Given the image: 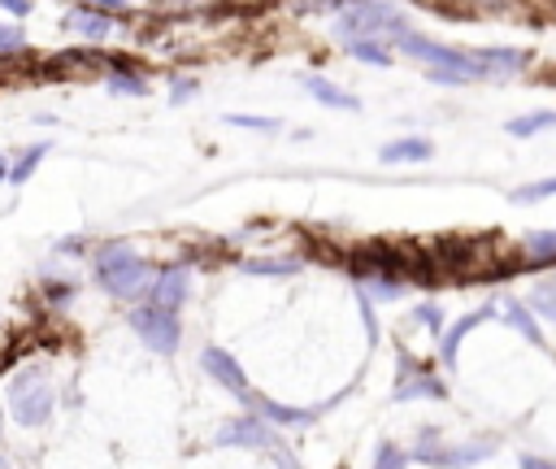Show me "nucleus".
Listing matches in <instances>:
<instances>
[{
    "instance_id": "nucleus-1",
    "label": "nucleus",
    "mask_w": 556,
    "mask_h": 469,
    "mask_svg": "<svg viewBox=\"0 0 556 469\" xmlns=\"http://www.w3.org/2000/svg\"><path fill=\"white\" fill-rule=\"evenodd\" d=\"M91 278L113 300H135L152 282V265L139 256V248L130 239H109L91 252Z\"/></svg>"
},
{
    "instance_id": "nucleus-2",
    "label": "nucleus",
    "mask_w": 556,
    "mask_h": 469,
    "mask_svg": "<svg viewBox=\"0 0 556 469\" xmlns=\"http://www.w3.org/2000/svg\"><path fill=\"white\" fill-rule=\"evenodd\" d=\"M126 321H130V330L143 339V347H152V352H161V356L178 352V343H182V321H178V313H169V308L139 304V308L126 313Z\"/></svg>"
},
{
    "instance_id": "nucleus-3",
    "label": "nucleus",
    "mask_w": 556,
    "mask_h": 469,
    "mask_svg": "<svg viewBox=\"0 0 556 469\" xmlns=\"http://www.w3.org/2000/svg\"><path fill=\"white\" fill-rule=\"evenodd\" d=\"M348 43L352 39H378V35H404V22L395 17V9L391 4H378V0H369V4H356V9H348L343 17H339V26H334Z\"/></svg>"
},
{
    "instance_id": "nucleus-4",
    "label": "nucleus",
    "mask_w": 556,
    "mask_h": 469,
    "mask_svg": "<svg viewBox=\"0 0 556 469\" xmlns=\"http://www.w3.org/2000/svg\"><path fill=\"white\" fill-rule=\"evenodd\" d=\"M48 413H52V386H48V378L39 369H22L17 382H13V417L22 426H39V421H48Z\"/></svg>"
},
{
    "instance_id": "nucleus-5",
    "label": "nucleus",
    "mask_w": 556,
    "mask_h": 469,
    "mask_svg": "<svg viewBox=\"0 0 556 469\" xmlns=\"http://www.w3.org/2000/svg\"><path fill=\"white\" fill-rule=\"evenodd\" d=\"M187 295H191V278H187L182 265H165V269H156V278L148 282V304H152V308L178 313V308L187 304Z\"/></svg>"
},
{
    "instance_id": "nucleus-6",
    "label": "nucleus",
    "mask_w": 556,
    "mask_h": 469,
    "mask_svg": "<svg viewBox=\"0 0 556 469\" xmlns=\"http://www.w3.org/2000/svg\"><path fill=\"white\" fill-rule=\"evenodd\" d=\"M200 365H204V373H208L217 386H226L230 395H239V400H248V395H252L243 365H239L226 347H204V352H200Z\"/></svg>"
},
{
    "instance_id": "nucleus-7",
    "label": "nucleus",
    "mask_w": 556,
    "mask_h": 469,
    "mask_svg": "<svg viewBox=\"0 0 556 469\" xmlns=\"http://www.w3.org/2000/svg\"><path fill=\"white\" fill-rule=\"evenodd\" d=\"M417 395L443 400V382L430 373V365L413 360V356L400 347V378H395V400H417Z\"/></svg>"
},
{
    "instance_id": "nucleus-8",
    "label": "nucleus",
    "mask_w": 556,
    "mask_h": 469,
    "mask_svg": "<svg viewBox=\"0 0 556 469\" xmlns=\"http://www.w3.org/2000/svg\"><path fill=\"white\" fill-rule=\"evenodd\" d=\"M486 317H495V304H486V308H478V313H465V317H456L452 326H443V334H439V360H443V365H456L460 343H465Z\"/></svg>"
},
{
    "instance_id": "nucleus-9",
    "label": "nucleus",
    "mask_w": 556,
    "mask_h": 469,
    "mask_svg": "<svg viewBox=\"0 0 556 469\" xmlns=\"http://www.w3.org/2000/svg\"><path fill=\"white\" fill-rule=\"evenodd\" d=\"M222 443H235V447H274L278 434L265 426V417L248 413V417H235L222 426Z\"/></svg>"
},
{
    "instance_id": "nucleus-10",
    "label": "nucleus",
    "mask_w": 556,
    "mask_h": 469,
    "mask_svg": "<svg viewBox=\"0 0 556 469\" xmlns=\"http://www.w3.org/2000/svg\"><path fill=\"white\" fill-rule=\"evenodd\" d=\"M495 317H504V326H513V330H517L526 343H534V347H547V339H543V330H539V321H534L530 304H521V300L504 295V300L495 304Z\"/></svg>"
},
{
    "instance_id": "nucleus-11",
    "label": "nucleus",
    "mask_w": 556,
    "mask_h": 469,
    "mask_svg": "<svg viewBox=\"0 0 556 469\" xmlns=\"http://www.w3.org/2000/svg\"><path fill=\"white\" fill-rule=\"evenodd\" d=\"M378 156H382V165H421V161H430V156H434V143H430V139H421V135H404V139L382 143V148H378Z\"/></svg>"
},
{
    "instance_id": "nucleus-12",
    "label": "nucleus",
    "mask_w": 556,
    "mask_h": 469,
    "mask_svg": "<svg viewBox=\"0 0 556 469\" xmlns=\"http://www.w3.org/2000/svg\"><path fill=\"white\" fill-rule=\"evenodd\" d=\"M521 265L526 269H556V230H530L521 239Z\"/></svg>"
},
{
    "instance_id": "nucleus-13",
    "label": "nucleus",
    "mask_w": 556,
    "mask_h": 469,
    "mask_svg": "<svg viewBox=\"0 0 556 469\" xmlns=\"http://www.w3.org/2000/svg\"><path fill=\"white\" fill-rule=\"evenodd\" d=\"M473 61L482 65V78H500V74H517L526 65V52H517V48H478Z\"/></svg>"
},
{
    "instance_id": "nucleus-14",
    "label": "nucleus",
    "mask_w": 556,
    "mask_h": 469,
    "mask_svg": "<svg viewBox=\"0 0 556 469\" xmlns=\"http://www.w3.org/2000/svg\"><path fill=\"white\" fill-rule=\"evenodd\" d=\"M248 404L256 408V417H265V421H278V426H300V421H313L317 417V408H291V404H278V400H265V395H248Z\"/></svg>"
},
{
    "instance_id": "nucleus-15",
    "label": "nucleus",
    "mask_w": 556,
    "mask_h": 469,
    "mask_svg": "<svg viewBox=\"0 0 556 469\" xmlns=\"http://www.w3.org/2000/svg\"><path fill=\"white\" fill-rule=\"evenodd\" d=\"M300 87H304L313 100L330 104V109H348V113H352V109H361V100H356V96H348L343 87H334V83H326V78H317V74H304V78H300Z\"/></svg>"
},
{
    "instance_id": "nucleus-16",
    "label": "nucleus",
    "mask_w": 556,
    "mask_h": 469,
    "mask_svg": "<svg viewBox=\"0 0 556 469\" xmlns=\"http://www.w3.org/2000/svg\"><path fill=\"white\" fill-rule=\"evenodd\" d=\"M552 126H556V109H534V113H517V117L504 122V130H508L513 139H530V135L552 130Z\"/></svg>"
},
{
    "instance_id": "nucleus-17",
    "label": "nucleus",
    "mask_w": 556,
    "mask_h": 469,
    "mask_svg": "<svg viewBox=\"0 0 556 469\" xmlns=\"http://www.w3.org/2000/svg\"><path fill=\"white\" fill-rule=\"evenodd\" d=\"M304 265L291 261V256H256V261H243V274H252V278H291Z\"/></svg>"
},
{
    "instance_id": "nucleus-18",
    "label": "nucleus",
    "mask_w": 556,
    "mask_h": 469,
    "mask_svg": "<svg viewBox=\"0 0 556 469\" xmlns=\"http://www.w3.org/2000/svg\"><path fill=\"white\" fill-rule=\"evenodd\" d=\"M65 26H70V30H78V35H87V39H104V35H109V13L78 9V13H70V17H65Z\"/></svg>"
},
{
    "instance_id": "nucleus-19",
    "label": "nucleus",
    "mask_w": 556,
    "mask_h": 469,
    "mask_svg": "<svg viewBox=\"0 0 556 469\" xmlns=\"http://www.w3.org/2000/svg\"><path fill=\"white\" fill-rule=\"evenodd\" d=\"M126 65H130L126 56H117V61H113V74H109V91H113V96H143V91H148V83H143V78H135Z\"/></svg>"
},
{
    "instance_id": "nucleus-20",
    "label": "nucleus",
    "mask_w": 556,
    "mask_h": 469,
    "mask_svg": "<svg viewBox=\"0 0 556 469\" xmlns=\"http://www.w3.org/2000/svg\"><path fill=\"white\" fill-rule=\"evenodd\" d=\"M43 156H48V143H30V148H26V152L4 169V178H9L13 187H17V182H26V178L39 169V161H43Z\"/></svg>"
},
{
    "instance_id": "nucleus-21",
    "label": "nucleus",
    "mask_w": 556,
    "mask_h": 469,
    "mask_svg": "<svg viewBox=\"0 0 556 469\" xmlns=\"http://www.w3.org/2000/svg\"><path fill=\"white\" fill-rule=\"evenodd\" d=\"M530 313H539V317L556 321V278H547V282H539V287H534V295H530Z\"/></svg>"
},
{
    "instance_id": "nucleus-22",
    "label": "nucleus",
    "mask_w": 556,
    "mask_h": 469,
    "mask_svg": "<svg viewBox=\"0 0 556 469\" xmlns=\"http://www.w3.org/2000/svg\"><path fill=\"white\" fill-rule=\"evenodd\" d=\"M348 48H352V56H361V61H369V65H391V48L378 43V39H352Z\"/></svg>"
},
{
    "instance_id": "nucleus-23",
    "label": "nucleus",
    "mask_w": 556,
    "mask_h": 469,
    "mask_svg": "<svg viewBox=\"0 0 556 469\" xmlns=\"http://www.w3.org/2000/svg\"><path fill=\"white\" fill-rule=\"evenodd\" d=\"M547 195H556V178L526 182V187H517V191H513V200H517V204H534V200H547Z\"/></svg>"
},
{
    "instance_id": "nucleus-24",
    "label": "nucleus",
    "mask_w": 556,
    "mask_h": 469,
    "mask_svg": "<svg viewBox=\"0 0 556 469\" xmlns=\"http://www.w3.org/2000/svg\"><path fill=\"white\" fill-rule=\"evenodd\" d=\"M413 321L430 326V334H443V326H447V317H443L439 304H417V308H413Z\"/></svg>"
},
{
    "instance_id": "nucleus-25",
    "label": "nucleus",
    "mask_w": 556,
    "mask_h": 469,
    "mask_svg": "<svg viewBox=\"0 0 556 469\" xmlns=\"http://www.w3.org/2000/svg\"><path fill=\"white\" fill-rule=\"evenodd\" d=\"M226 122H230V126H248V130H265V135H269V130H278V117H252V113H230Z\"/></svg>"
},
{
    "instance_id": "nucleus-26",
    "label": "nucleus",
    "mask_w": 556,
    "mask_h": 469,
    "mask_svg": "<svg viewBox=\"0 0 556 469\" xmlns=\"http://www.w3.org/2000/svg\"><path fill=\"white\" fill-rule=\"evenodd\" d=\"M374 469H404V452L391 447V443H382L378 456H374Z\"/></svg>"
},
{
    "instance_id": "nucleus-27",
    "label": "nucleus",
    "mask_w": 556,
    "mask_h": 469,
    "mask_svg": "<svg viewBox=\"0 0 556 469\" xmlns=\"http://www.w3.org/2000/svg\"><path fill=\"white\" fill-rule=\"evenodd\" d=\"M13 48H22V30L0 22V52H13Z\"/></svg>"
},
{
    "instance_id": "nucleus-28",
    "label": "nucleus",
    "mask_w": 556,
    "mask_h": 469,
    "mask_svg": "<svg viewBox=\"0 0 556 469\" xmlns=\"http://www.w3.org/2000/svg\"><path fill=\"white\" fill-rule=\"evenodd\" d=\"M43 291H48V300H70V291H74V287H70V282L48 278V282H43Z\"/></svg>"
},
{
    "instance_id": "nucleus-29",
    "label": "nucleus",
    "mask_w": 556,
    "mask_h": 469,
    "mask_svg": "<svg viewBox=\"0 0 556 469\" xmlns=\"http://www.w3.org/2000/svg\"><path fill=\"white\" fill-rule=\"evenodd\" d=\"M87 9H96V13H117V9H126V0H83Z\"/></svg>"
},
{
    "instance_id": "nucleus-30",
    "label": "nucleus",
    "mask_w": 556,
    "mask_h": 469,
    "mask_svg": "<svg viewBox=\"0 0 556 469\" xmlns=\"http://www.w3.org/2000/svg\"><path fill=\"white\" fill-rule=\"evenodd\" d=\"M521 469H556L552 460H539V456H521Z\"/></svg>"
},
{
    "instance_id": "nucleus-31",
    "label": "nucleus",
    "mask_w": 556,
    "mask_h": 469,
    "mask_svg": "<svg viewBox=\"0 0 556 469\" xmlns=\"http://www.w3.org/2000/svg\"><path fill=\"white\" fill-rule=\"evenodd\" d=\"M187 91H195V83H187V78H178V83H174V100H187Z\"/></svg>"
},
{
    "instance_id": "nucleus-32",
    "label": "nucleus",
    "mask_w": 556,
    "mask_h": 469,
    "mask_svg": "<svg viewBox=\"0 0 556 469\" xmlns=\"http://www.w3.org/2000/svg\"><path fill=\"white\" fill-rule=\"evenodd\" d=\"M4 9H13V13H26V0H0Z\"/></svg>"
},
{
    "instance_id": "nucleus-33",
    "label": "nucleus",
    "mask_w": 556,
    "mask_h": 469,
    "mask_svg": "<svg viewBox=\"0 0 556 469\" xmlns=\"http://www.w3.org/2000/svg\"><path fill=\"white\" fill-rule=\"evenodd\" d=\"M282 469H300V465H295V460H282Z\"/></svg>"
},
{
    "instance_id": "nucleus-34",
    "label": "nucleus",
    "mask_w": 556,
    "mask_h": 469,
    "mask_svg": "<svg viewBox=\"0 0 556 469\" xmlns=\"http://www.w3.org/2000/svg\"><path fill=\"white\" fill-rule=\"evenodd\" d=\"M0 469H9V465H4V460H0Z\"/></svg>"
}]
</instances>
